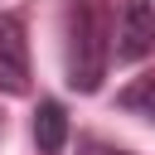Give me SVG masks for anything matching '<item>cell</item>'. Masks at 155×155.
<instances>
[{"label": "cell", "mask_w": 155, "mask_h": 155, "mask_svg": "<svg viewBox=\"0 0 155 155\" xmlns=\"http://www.w3.org/2000/svg\"><path fill=\"white\" fill-rule=\"evenodd\" d=\"M0 92H29V39L19 15H0Z\"/></svg>", "instance_id": "3957f363"}, {"label": "cell", "mask_w": 155, "mask_h": 155, "mask_svg": "<svg viewBox=\"0 0 155 155\" xmlns=\"http://www.w3.org/2000/svg\"><path fill=\"white\" fill-rule=\"evenodd\" d=\"M111 53L116 63H140L155 53V5L150 0H126L111 29Z\"/></svg>", "instance_id": "7a4b0ae2"}, {"label": "cell", "mask_w": 155, "mask_h": 155, "mask_svg": "<svg viewBox=\"0 0 155 155\" xmlns=\"http://www.w3.org/2000/svg\"><path fill=\"white\" fill-rule=\"evenodd\" d=\"M34 145H39V155H58L68 145V111H63V102H53V97L39 102V111H34Z\"/></svg>", "instance_id": "277c9868"}, {"label": "cell", "mask_w": 155, "mask_h": 155, "mask_svg": "<svg viewBox=\"0 0 155 155\" xmlns=\"http://www.w3.org/2000/svg\"><path fill=\"white\" fill-rule=\"evenodd\" d=\"M111 63V15L107 0H68V87L97 92Z\"/></svg>", "instance_id": "6da1fadb"}, {"label": "cell", "mask_w": 155, "mask_h": 155, "mask_svg": "<svg viewBox=\"0 0 155 155\" xmlns=\"http://www.w3.org/2000/svg\"><path fill=\"white\" fill-rule=\"evenodd\" d=\"M116 107H121V111H131V116H145V121H155V78H136L131 87H121Z\"/></svg>", "instance_id": "5b68a950"}, {"label": "cell", "mask_w": 155, "mask_h": 155, "mask_svg": "<svg viewBox=\"0 0 155 155\" xmlns=\"http://www.w3.org/2000/svg\"><path fill=\"white\" fill-rule=\"evenodd\" d=\"M78 155H131V150H121L111 140H97V136H82L78 140Z\"/></svg>", "instance_id": "8992f818"}]
</instances>
